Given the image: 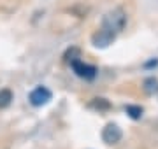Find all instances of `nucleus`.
Returning <instances> with one entry per match:
<instances>
[{
  "label": "nucleus",
  "mask_w": 158,
  "mask_h": 149,
  "mask_svg": "<svg viewBox=\"0 0 158 149\" xmlns=\"http://www.w3.org/2000/svg\"><path fill=\"white\" fill-rule=\"evenodd\" d=\"M127 25V12L121 7H116L113 11H109L106 16L102 18V28L113 32L114 35H118Z\"/></svg>",
  "instance_id": "nucleus-1"
},
{
  "label": "nucleus",
  "mask_w": 158,
  "mask_h": 149,
  "mask_svg": "<svg viewBox=\"0 0 158 149\" xmlns=\"http://www.w3.org/2000/svg\"><path fill=\"white\" fill-rule=\"evenodd\" d=\"M70 67H72V70L76 72V75L81 77V79L91 81V79H95V75H97V67L88 65V63L81 62V60H74V62L70 63Z\"/></svg>",
  "instance_id": "nucleus-2"
},
{
  "label": "nucleus",
  "mask_w": 158,
  "mask_h": 149,
  "mask_svg": "<svg viewBox=\"0 0 158 149\" xmlns=\"http://www.w3.org/2000/svg\"><path fill=\"white\" fill-rule=\"evenodd\" d=\"M51 97H53V93H51L46 86H37L35 90H32L28 100L34 107H42V105H46V103L51 100Z\"/></svg>",
  "instance_id": "nucleus-3"
},
{
  "label": "nucleus",
  "mask_w": 158,
  "mask_h": 149,
  "mask_svg": "<svg viewBox=\"0 0 158 149\" xmlns=\"http://www.w3.org/2000/svg\"><path fill=\"white\" fill-rule=\"evenodd\" d=\"M123 137V132H121V128H119L116 123H109V125L104 126V130H102V140L109 146H113V144H118Z\"/></svg>",
  "instance_id": "nucleus-4"
},
{
  "label": "nucleus",
  "mask_w": 158,
  "mask_h": 149,
  "mask_svg": "<svg viewBox=\"0 0 158 149\" xmlns=\"http://www.w3.org/2000/svg\"><path fill=\"white\" fill-rule=\"evenodd\" d=\"M116 39V35L113 34V32H109V30L106 28H98L95 32V34L91 35V44L95 47H100V49H104V47H107L109 44H113V40Z\"/></svg>",
  "instance_id": "nucleus-5"
},
{
  "label": "nucleus",
  "mask_w": 158,
  "mask_h": 149,
  "mask_svg": "<svg viewBox=\"0 0 158 149\" xmlns=\"http://www.w3.org/2000/svg\"><path fill=\"white\" fill-rule=\"evenodd\" d=\"M12 102V91L11 90H0V109L9 107Z\"/></svg>",
  "instance_id": "nucleus-6"
},
{
  "label": "nucleus",
  "mask_w": 158,
  "mask_h": 149,
  "mask_svg": "<svg viewBox=\"0 0 158 149\" xmlns=\"http://www.w3.org/2000/svg\"><path fill=\"white\" fill-rule=\"evenodd\" d=\"M91 109H97V111H109L111 109V103L106 100V98H93L90 103Z\"/></svg>",
  "instance_id": "nucleus-7"
},
{
  "label": "nucleus",
  "mask_w": 158,
  "mask_h": 149,
  "mask_svg": "<svg viewBox=\"0 0 158 149\" xmlns=\"http://www.w3.org/2000/svg\"><path fill=\"white\" fill-rule=\"evenodd\" d=\"M125 111H127V114H128L132 119H141L142 112H144L141 105H127V109Z\"/></svg>",
  "instance_id": "nucleus-8"
},
{
  "label": "nucleus",
  "mask_w": 158,
  "mask_h": 149,
  "mask_svg": "<svg viewBox=\"0 0 158 149\" xmlns=\"http://www.w3.org/2000/svg\"><path fill=\"white\" fill-rule=\"evenodd\" d=\"M144 90H146V93L153 95L155 91H158V81L155 79V77H149V79H146V81H144Z\"/></svg>",
  "instance_id": "nucleus-9"
},
{
  "label": "nucleus",
  "mask_w": 158,
  "mask_h": 149,
  "mask_svg": "<svg viewBox=\"0 0 158 149\" xmlns=\"http://www.w3.org/2000/svg\"><path fill=\"white\" fill-rule=\"evenodd\" d=\"M65 62H69V63H72L74 60H79L81 58V51H79L77 47H70L67 53H65Z\"/></svg>",
  "instance_id": "nucleus-10"
}]
</instances>
